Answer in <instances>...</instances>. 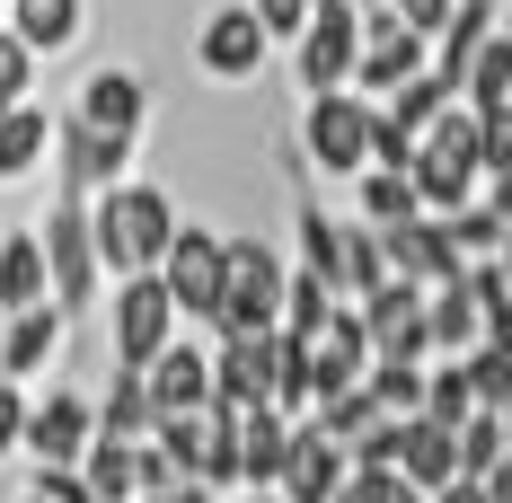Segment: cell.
Masks as SVG:
<instances>
[{"label": "cell", "mask_w": 512, "mask_h": 503, "mask_svg": "<svg viewBox=\"0 0 512 503\" xmlns=\"http://www.w3.org/2000/svg\"><path fill=\"white\" fill-rule=\"evenodd\" d=\"M424 380H433V362H415V353H371V389L389 415H424Z\"/></svg>", "instance_id": "83f0119b"}, {"label": "cell", "mask_w": 512, "mask_h": 503, "mask_svg": "<svg viewBox=\"0 0 512 503\" xmlns=\"http://www.w3.org/2000/svg\"><path fill=\"white\" fill-rule=\"evenodd\" d=\"M486 36H495V0H460V9H451V27L433 36V71H442L451 89H468V62H477Z\"/></svg>", "instance_id": "7402d4cb"}, {"label": "cell", "mask_w": 512, "mask_h": 503, "mask_svg": "<svg viewBox=\"0 0 512 503\" xmlns=\"http://www.w3.org/2000/svg\"><path fill=\"white\" fill-rule=\"evenodd\" d=\"M0 18H9V9H0Z\"/></svg>", "instance_id": "816d5d0a"}, {"label": "cell", "mask_w": 512, "mask_h": 503, "mask_svg": "<svg viewBox=\"0 0 512 503\" xmlns=\"http://www.w3.org/2000/svg\"><path fill=\"white\" fill-rule=\"evenodd\" d=\"M133 503H212L204 477H177V486H159V495H133Z\"/></svg>", "instance_id": "f6af8a7d"}, {"label": "cell", "mask_w": 512, "mask_h": 503, "mask_svg": "<svg viewBox=\"0 0 512 503\" xmlns=\"http://www.w3.org/2000/svg\"><path fill=\"white\" fill-rule=\"evenodd\" d=\"M486 203H495V212L512 221V168H495V177H486Z\"/></svg>", "instance_id": "bcb514c9"}, {"label": "cell", "mask_w": 512, "mask_h": 503, "mask_svg": "<svg viewBox=\"0 0 512 503\" xmlns=\"http://www.w3.org/2000/svg\"><path fill=\"white\" fill-rule=\"evenodd\" d=\"M256 18L274 27V45H301V27L318 18V0H256Z\"/></svg>", "instance_id": "b9f144b4"}, {"label": "cell", "mask_w": 512, "mask_h": 503, "mask_svg": "<svg viewBox=\"0 0 512 503\" xmlns=\"http://www.w3.org/2000/svg\"><path fill=\"white\" fill-rule=\"evenodd\" d=\"M62 336H71V309H62V301L9 309V353H0V371H9V380H36L53 353H62Z\"/></svg>", "instance_id": "2e32d148"}, {"label": "cell", "mask_w": 512, "mask_h": 503, "mask_svg": "<svg viewBox=\"0 0 512 503\" xmlns=\"http://www.w3.org/2000/svg\"><path fill=\"white\" fill-rule=\"evenodd\" d=\"M371 115L380 106L362 98V89H318L301 115V151L327 168V177H362L371 168Z\"/></svg>", "instance_id": "5b68a950"}, {"label": "cell", "mask_w": 512, "mask_h": 503, "mask_svg": "<svg viewBox=\"0 0 512 503\" xmlns=\"http://www.w3.org/2000/svg\"><path fill=\"white\" fill-rule=\"evenodd\" d=\"M398 468H407L424 495H433V486H451V477H460V424H442V415H407Z\"/></svg>", "instance_id": "ac0fdd59"}, {"label": "cell", "mask_w": 512, "mask_h": 503, "mask_svg": "<svg viewBox=\"0 0 512 503\" xmlns=\"http://www.w3.org/2000/svg\"><path fill=\"white\" fill-rule=\"evenodd\" d=\"M106 318H115V362H142V371H151L159 353H168V336H177L186 309H177V292H168V274L142 265V274H115Z\"/></svg>", "instance_id": "277c9868"}, {"label": "cell", "mask_w": 512, "mask_h": 503, "mask_svg": "<svg viewBox=\"0 0 512 503\" xmlns=\"http://www.w3.org/2000/svg\"><path fill=\"white\" fill-rule=\"evenodd\" d=\"M460 98V89H451V80H442V71H415L407 89H389V115H398V124H407V133H433V115H442V106Z\"/></svg>", "instance_id": "1f68e13d"}, {"label": "cell", "mask_w": 512, "mask_h": 503, "mask_svg": "<svg viewBox=\"0 0 512 503\" xmlns=\"http://www.w3.org/2000/svg\"><path fill=\"white\" fill-rule=\"evenodd\" d=\"M415 142H424V133H407L389 106L371 115V168H415Z\"/></svg>", "instance_id": "74e56055"}, {"label": "cell", "mask_w": 512, "mask_h": 503, "mask_svg": "<svg viewBox=\"0 0 512 503\" xmlns=\"http://www.w3.org/2000/svg\"><path fill=\"white\" fill-rule=\"evenodd\" d=\"M424 212V186H415V168H362V221H415Z\"/></svg>", "instance_id": "484cf974"}, {"label": "cell", "mask_w": 512, "mask_h": 503, "mask_svg": "<svg viewBox=\"0 0 512 503\" xmlns=\"http://www.w3.org/2000/svg\"><path fill=\"white\" fill-rule=\"evenodd\" d=\"M292 230H301V265H318V274L345 292V221H327L318 203H301V221H292Z\"/></svg>", "instance_id": "f546056e"}, {"label": "cell", "mask_w": 512, "mask_h": 503, "mask_svg": "<svg viewBox=\"0 0 512 503\" xmlns=\"http://www.w3.org/2000/svg\"><path fill=\"white\" fill-rule=\"evenodd\" d=\"M98 203V248H106V274H142V265H159L168 256V239H177V203L159 195V186H142V177H115Z\"/></svg>", "instance_id": "7a4b0ae2"}, {"label": "cell", "mask_w": 512, "mask_h": 503, "mask_svg": "<svg viewBox=\"0 0 512 503\" xmlns=\"http://www.w3.org/2000/svg\"><path fill=\"white\" fill-rule=\"evenodd\" d=\"M477 142H486V177L512 168V98L504 106H477Z\"/></svg>", "instance_id": "ab89813d"}, {"label": "cell", "mask_w": 512, "mask_h": 503, "mask_svg": "<svg viewBox=\"0 0 512 503\" xmlns=\"http://www.w3.org/2000/svg\"><path fill=\"white\" fill-rule=\"evenodd\" d=\"M407 495V468H362L354 459V477L336 486V503H398Z\"/></svg>", "instance_id": "f35d334b"}, {"label": "cell", "mask_w": 512, "mask_h": 503, "mask_svg": "<svg viewBox=\"0 0 512 503\" xmlns=\"http://www.w3.org/2000/svg\"><path fill=\"white\" fill-rule=\"evenodd\" d=\"M53 159V115L36 98H18L9 115H0V186H18V177H36Z\"/></svg>", "instance_id": "d6986e66"}, {"label": "cell", "mask_w": 512, "mask_h": 503, "mask_svg": "<svg viewBox=\"0 0 512 503\" xmlns=\"http://www.w3.org/2000/svg\"><path fill=\"white\" fill-rule=\"evenodd\" d=\"M159 274H168L177 309L212 327V318H221V292H230V239L204 230V221H177V239H168V256H159Z\"/></svg>", "instance_id": "8992f818"}, {"label": "cell", "mask_w": 512, "mask_h": 503, "mask_svg": "<svg viewBox=\"0 0 512 503\" xmlns=\"http://www.w3.org/2000/svg\"><path fill=\"white\" fill-rule=\"evenodd\" d=\"M442 221H451V239H460L468 256H495L512 239V221L495 212V203H460V212H442Z\"/></svg>", "instance_id": "836d02e7"}, {"label": "cell", "mask_w": 512, "mask_h": 503, "mask_svg": "<svg viewBox=\"0 0 512 503\" xmlns=\"http://www.w3.org/2000/svg\"><path fill=\"white\" fill-rule=\"evenodd\" d=\"M433 503H495V495H486V477H468V468H460L451 486H433Z\"/></svg>", "instance_id": "ee69618b"}, {"label": "cell", "mask_w": 512, "mask_h": 503, "mask_svg": "<svg viewBox=\"0 0 512 503\" xmlns=\"http://www.w3.org/2000/svg\"><path fill=\"white\" fill-rule=\"evenodd\" d=\"M0 353H9V309H0Z\"/></svg>", "instance_id": "7dc6e473"}, {"label": "cell", "mask_w": 512, "mask_h": 503, "mask_svg": "<svg viewBox=\"0 0 512 503\" xmlns=\"http://www.w3.org/2000/svg\"><path fill=\"white\" fill-rule=\"evenodd\" d=\"M389 274H398V265H389V230H380V221L345 230V301H371Z\"/></svg>", "instance_id": "4316f807"}, {"label": "cell", "mask_w": 512, "mask_h": 503, "mask_svg": "<svg viewBox=\"0 0 512 503\" xmlns=\"http://www.w3.org/2000/svg\"><path fill=\"white\" fill-rule=\"evenodd\" d=\"M36 62H45V53L0 18V98H27V89H36Z\"/></svg>", "instance_id": "8d00e7d4"}, {"label": "cell", "mask_w": 512, "mask_h": 503, "mask_svg": "<svg viewBox=\"0 0 512 503\" xmlns=\"http://www.w3.org/2000/svg\"><path fill=\"white\" fill-rule=\"evenodd\" d=\"M212 398L221 406L274 398V327L265 336H212Z\"/></svg>", "instance_id": "5bb4252c"}, {"label": "cell", "mask_w": 512, "mask_h": 503, "mask_svg": "<svg viewBox=\"0 0 512 503\" xmlns=\"http://www.w3.org/2000/svg\"><path fill=\"white\" fill-rule=\"evenodd\" d=\"M9 106H18V98H0V115H9Z\"/></svg>", "instance_id": "c3c4849f"}, {"label": "cell", "mask_w": 512, "mask_h": 503, "mask_svg": "<svg viewBox=\"0 0 512 503\" xmlns=\"http://www.w3.org/2000/svg\"><path fill=\"white\" fill-rule=\"evenodd\" d=\"M27 486H36L45 503H106L98 486H89V468H80V459H36V477H27Z\"/></svg>", "instance_id": "d590c367"}, {"label": "cell", "mask_w": 512, "mask_h": 503, "mask_svg": "<svg viewBox=\"0 0 512 503\" xmlns=\"http://www.w3.org/2000/svg\"><path fill=\"white\" fill-rule=\"evenodd\" d=\"M36 301H53L45 230H9L0 239V309H36Z\"/></svg>", "instance_id": "ffe728a7"}, {"label": "cell", "mask_w": 512, "mask_h": 503, "mask_svg": "<svg viewBox=\"0 0 512 503\" xmlns=\"http://www.w3.org/2000/svg\"><path fill=\"white\" fill-rule=\"evenodd\" d=\"M80 115L106 124V133H133V142H142V124H151V80L124 71V62H98V71L80 80Z\"/></svg>", "instance_id": "9a60e30c"}, {"label": "cell", "mask_w": 512, "mask_h": 503, "mask_svg": "<svg viewBox=\"0 0 512 503\" xmlns=\"http://www.w3.org/2000/svg\"><path fill=\"white\" fill-rule=\"evenodd\" d=\"M389 9H398V18H407V27H424V36H442V27H451V9H460V0H389Z\"/></svg>", "instance_id": "7bdbcfd3"}, {"label": "cell", "mask_w": 512, "mask_h": 503, "mask_svg": "<svg viewBox=\"0 0 512 503\" xmlns=\"http://www.w3.org/2000/svg\"><path fill=\"white\" fill-rule=\"evenodd\" d=\"M36 230H45L53 301L71 309V318H80V309H98L115 274H106V248H98V203H89V186H62V195H53V212L36 221Z\"/></svg>", "instance_id": "6da1fadb"}, {"label": "cell", "mask_w": 512, "mask_h": 503, "mask_svg": "<svg viewBox=\"0 0 512 503\" xmlns=\"http://www.w3.org/2000/svg\"><path fill=\"white\" fill-rule=\"evenodd\" d=\"M283 283H292V265L265 239H230V292H221L212 336H265V327H283Z\"/></svg>", "instance_id": "3957f363"}, {"label": "cell", "mask_w": 512, "mask_h": 503, "mask_svg": "<svg viewBox=\"0 0 512 503\" xmlns=\"http://www.w3.org/2000/svg\"><path fill=\"white\" fill-rule=\"evenodd\" d=\"M0 9H9V0H0Z\"/></svg>", "instance_id": "f5cc1de1"}, {"label": "cell", "mask_w": 512, "mask_h": 503, "mask_svg": "<svg viewBox=\"0 0 512 503\" xmlns=\"http://www.w3.org/2000/svg\"><path fill=\"white\" fill-rule=\"evenodd\" d=\"M301 89H354V62H362V0H318V18L301 27Z\"/></svg>", "instance_id": "52a82bcc"}, {"label": "cell", "mask_w": 512, "mask_h": 503, "mask_svg": "<svg viewBox=\"0 0 512 503\" xmlns=\"http://www.w3.org/2000/svg\"><path fill=\"white\" fill-rule=\"evenodd\" d=\"M89 442H98V398L45 389L27 406V459H89Z\"/></svg>", "instance_id": "8fae6325"}, {"label": "cell", "mask_w": 512, "mask_h": 503, "mask_svg": "<svg viewBox=\"0 0 512 503\" xmlns=\"http://www.w3.org/2000/svg\"><path fill=\"white\" fill-rule=\"evenodd\" d=\"M415 71H433V36L424 27H380V36H362V62H354V89L362 98H389V89H407Z\"/></svg>", "instance_id": "7c38bea8"}, {"label": "cell", "mask_w": 512, "mask_h": 503, "mask_svg": "<svg viewBox=\"0 0 512 503\" xmlns=\"http://www.w3.org/2000/svg\"><path fill=\"white\" fill-rule=\"evenodd\" d=\"M460 98H468V106H504V98H512V36H486V45H477Z\"/></svg>", "instance_id": "d6a6232c"}, {"label": "cell", "mask_w": 512, "mask_h": 503, "mask_svg": "<svg viewBox=\"0 0 512 503\" xmlns=\"http://www.w3.org/2000/svg\"><path fill=\"white\" fill-rule=\"evenodd\" d=\"M424 415H442V424H468V415H477V380H468L460 353L433 362V380H424Z\"/></svg>", "instance_id": "4dcf8cb0"}, {"label": "cell", "mask_w": 512, "mask_h": 503, "mask_svg": "<svg viewBox=\"0 0 512 503\" xmlns=\"http://www.w3.org/2000/svg\"><path fill=\"white\" fill-rule=\"evenodd\" d=\"M309 415H318V424H327L336 442H362V433H371V424H380L389 406H380V389H371V380H354V389H336V398H318Z\"/></svg>", "instance_id": "f1b7e54d"}, {"label": "cell", "mask_w": 512, "mask_h": 503, "mask_svg": "<svg viewBox=\"0 0 512 503\" xmlns=\"http://www.w3.org/2000/svg\"><path fill=\"white\" fill-rule=\"evenodd\" d=\"M27 406H36V398H27V389L0 371V459H9V451H27Z\"/></svg>", "instance_id": "60d3db41"}, {"label": "cell", "mask_w": 512, "mask_h": 503, "mask_svg": "<svg viewBox=\"0 0 512 503\" xmlns=\"http://www.w3.org/2000/svg\"><path fill=\"white\" fill-rule=\"evenodd\" d=\"M151 398H159V415H195V406H212V353L186 345V336H168V353L151 362Z\"/></svg>", "instance_id": "e0dca14e"}, {"label": "cell", "mask_w": 512, "mask_h": 503, "mask_svg": "<svg viewBox=\"0 0 512 503\" xmlns=\"http://www.w3.org/2000/svg\"><path fill=\"white\" fill-rule=\"evenodd\" d=\"M98 433H124V442H151L159 433V398L142 362H115V389L98 398Z\"/></svg>", "instance_id": "44dd1931"}, {"label": "cell", "mask_w": 512, "mask_h": 503, "mask_svg": "<svg viewBox=\"0 0 512 503\" xmlns=\"http://www.w3.org/2000/svg\"><path fill=\"white\" fill-rule=\"evenodd\" d=\"M468 345H486V309H477V292L460 274V283L433 292V353H468Z\"/></svg>", "instance_id": "d4e9b609"}, {"label": "cell", "mask_w": 512, "mask_h": 503, "mask_svg": "<svg viewBox=\"0 0 512 503\" xmlns=\"http://www.w3.org/2000/svg\"><path fill=\"white\" fill-rule=\"evenodd\" d=\"M124 168H133V133H106V124H89L80 106L53 124V177H62V186H89V195H106Z\"/></svg>", "instance_id": "9c48e42d"}, {"label": "cell", "mask_w": 512, "mask_h": 503, "mask_svg": "<svg viewBox=\"0 0 512 503\" xmlns=\"http://www.w3.org/2000/svg\"><path fill=\"white\" fill-rule=\"evenodd\" d=\"M9 27L53 62V53L80 45V27H89V18H80V0H9Z\"/></svg>", "instance_id": "603a6c76"}, {"label": "cell", "mask_w": 512, "mask_h": 503, "mask_svg": "<svg viewBox=\"0 0 512 503\" xmlns=\"http://www.w3.org/2000/svg\"><path fill=\"white\" fill-rule=\"evenodd\" d=\"M80 468H89V486H98L106 503H133V495H142V442H124V433H98Z\"/></svg>", "instance_id": "cb8c5ba5"}, {"label": "cell", "mask_w": 512, "mask_h": 503, "mask_svg": "<svg viewBox=\"0 0 512 503\" xmlns=\"http://www.w3.org/2000/svg\"><path fill=\"white\" fill-rule=\"evenodd\" d=\"M27 503H45V495H36V486H27Z\"/></svg>", "instance_id": "681fc988"}, {"label": "cell", "mask_w": 512, "mask_h": 503, "mask_svg": "<svg viewBox=\"0 0 512 503\" xmlns=\"http://www.w3.org/2000/svg\"><path fill=\"white\" fill-rule=\"evenodd\" d=\"M265 53H274V27L256 18V0H221L204 27H195V62H204L212 80H256Z\"/></svg>", "instance_id": "ba28073f"}, {"label": "cell", "mask_w": 512, "mask_h": 503, "mask_svg": "<svg viewBox=\"0 0 512 503\" xmlns=\"http://www.w3.org/2000/svg\"><path fill=\"white\" fill-rule=\"evenodd\" d=\"M389 265L415 274L424 292H442V283H460V274H468V248L451 239L442 212H415V221H389Z\"/></svg>", "instance_id": "30bf717a"}, {"label": "cell", "mask_w": 512, "mask_h": 503, "mask_svg": "<svg viewBox=\"0 0 512 503\" xmlns=\"http://www.w3.org/2000/svg\"><path fill=\"white\" fill-rule=\"evenodd\" d=\"M504 433H512V406H504Z\"/></svg>", "instance_id": "f907efd6"}, {"label": "cell", "mask_w": 512, "mask_h": 503, "mask_svg": "<svg viewBox=\"0 0 512 503\" xmlns=\"http://www.w3.org/2000/svg\"><path fill=\"white\" fill-rule=\"evenodd\" d=\"M468 380H477V406H512V345H468Z\"/></svg>", "instance_id": "e575fe53"}, {"label": "cell", "mask_w": 512, "mask_h": 503, "mask_svg": "<svg viewBox=\"0 0 512 503\" xmlns=\"http://www.w3.org/2000/svg\"><path fill=\"white\" fill-rule=\"evenodd\" d=\"M292 442H301V415H283L274 398L239 406V459H248V495L274 486L283 495V468H292Z\"/></svg>", "instance_id": "4fadbf2b"}]
</instances>
